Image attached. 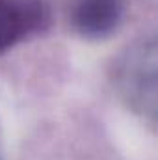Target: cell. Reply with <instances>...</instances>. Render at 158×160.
I'll return each instance as SVG.
<instances>
[{"mask_svg":"<svg viewBox=\"0 0 158 160\" xmlns=\"http://www.w3.org/2000/svg\"><path fill=\"white\" fill-rule=\"evenodd\" d=\"M48 9L41 0H0V52L43 30Z\"/></svg>","mask_w":158,"mask_h":160,"instance_id":"obj_1","label":"cell"},{"mask_svg":"<svg viewBox=\"0 0 158 160\" xmlns=\"http://www.w3.org/2000/svg\"><path fill=\"white\" fill-rule=\"evenodd\" d=\"M121 11V0H78L73 24L86 38H104L117 26Z\"/></svg>","mask_w":158,"mask_h":160,"instance_id":"obj_2","label":"cell"}]
</instances>
